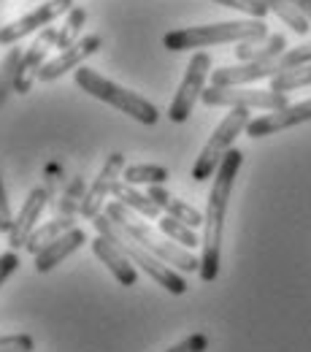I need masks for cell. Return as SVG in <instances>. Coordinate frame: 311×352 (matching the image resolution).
I'll return each instance as SVG.
<instances>
[{"label": "cell", "mask_w": 311, "mask_h": 352, "mask_svg": "<svg viewBox=\"0 0 311 352\" xmlns=\"http://www.w3.org/2000/svg\"><path fill=\"white\" fill-rule=\"evenodd\" d=\"M244 163V152L241 149H230L220 163L214 184L209 192V204H206V214H203V255H200V279L203 282H214L220 276V258H222V230H224V214H227V204H230V192H233V182L238 176V168Z\"/></svg>", "instance_id": "1"}, {"label": "cell", "mask_w": 311, "mask_h": 352, "mask_svg": "<svg viewBox=\"0 0 311 352\" xmlns=\"http://www.w3.org/2000/svg\"><path fill=\"white\" fill-rule=\"evenodd\" d=\"M268 25L263 19H233V22H217V25H195L165 33L163 46L171 52H187V49H203L217 44H244L266 38Z\"/></svg>", "instance_id": "2"}, {"label": "cell", "mask_w": 311, "mask_h": 352, "mask_svg": "<svg viewBox=\"0 0 311 352\" xmlns=\"http://www.w3.org/2000/svg\"><path fill=\"white\" fill-rule=\"evenodd\" d=\"M92 225H95V230H97L100 236H106L108 241H114V244H117L133 263L141 265V268H143L160 287H165V290L174 293V296H184V293H187V282H184V276H178L171 265L163 263V261H160L157 255H152L146 247H141L133 236H130L122 225H117L108 214L100 212L97 217H92Z\"/></svg>", "instance_id": "3"}, {"label": "cell", "mask_w": 311, "mask_h": 352, "mask_svg": "<svg viewBox=\"0 0 311 352\" xmlns=\"http://www.w3.org/2000/svg\"><path fill=\"white\" fill-rule=\"evenodd\" d=\"M106 214L111 217V220L117 222V225H122L130 236H133L135 241L141 244V247H146L152 255H157L163 263L174 265L178 271H187V274H192V271H200V258H195L192 255V250H187V247H181L176 241H163L146 222L135 220L133 209H128L125 204H119V201H111V204H106Z\"/></svg>", "instance_id": "4"}, {"label": "cell", "mask_w": 311, "mask_h": 352, "mask_svg": "<svg viewBox=\"0 0 311 352\" xmlns=\"http://www.w3.org/2000/svg\"><path fill=\"white\" fill-rule=\"evenodd\" d=\"M73 79H76V85L84 89L87 95L103 100V103H108V106H114L117 111L133 117L135 122H141V125H157L160 111H157V106H154L152 100H146L143 95H138L133 89L119 87L117 82L100 76L97 71L84 68V65L73 71Z\"/></svg>", "instance_id": "5"}, {"label": "cell", "mask_w": 311, "mask_h": 352, "mask_svg": "<svg viewBox=\"0 0 311 352\" xmlns=\"http://www.w3.org/2000/svg\"><path fill=\"white\" fill-rule=\"evenodd\" d=\"M249 109H233L222 122L217 125V131L211 133V138L206 141V146L200 149L195 166H192V179L195 182H206L217 174L220 163L224 160V155L233 149V141L238 138V133H246L249 125Z\"/></svg>", "instance_id": "6"}, {"label": "cell", "mask_w": 311, "mask_h": 352, "mask_svg": "<svg viewBox=\"0 0 311 352\" xmlns=\"http://www.w3.org/2000/svg\"><path fill=\"white\" fill-rule=\"evenodd\" d=\"M209 76H211V54L209 52H195L189 65H187V74H184V79L178 85L176 95H174V100L168 106V120L171 122L181 125V122L189 120L195 103L200 100V95L206 89V79Z\"/></svg>", "instance_id": "7"}, {"label": "cell", "mask_w": 311, "mask_h": 352, "mask_svg": "<svg viewBox=\"0 0 311 352\" xmlns=\"http://www.w3.org/2000/svg\"><path fill=\"white\" fill-rule=\"evenodd\" d=\"M200 100L206 106H230V109H263V111H276L284 109L287 92H276V89H244V87H211L203 89Z\"/></svg>", "instance_id": "8"}, {"label": "cell", "mask_w": 311, "mask_h": 352, "mask_svg": "<svg viewBox=\"0 0 311 352\" xmlns=\"http://www.w3.org/2000/svg\"><path fill=\"white\" fill-rule=\"evenodd\" d=\"M71 8H73V0H46V3H41L38 8H33L30 14L19 16L16 22L3 25V28H0V46L19 44L25 36L38 33V30L49 28L54 19L65 16Z\"/></svg>", "instance_id": "9"}, {"label": "cell", "mask_w": 311, "mask_h": 352, "mask_svg": "<svg viewBox=\"0 0 311 352\" xmlns=\"http://www.w3.org/2000/svg\"><path fill=\"white\" fill-rule=\"evenodd\" d=\"M122 171H125V155H122V152H111V155L106 157L100 174L95 176L92 187H89L87 192H84V198H82V206H79V214H82V217L92 220V217L100 214L106 198L114 192V184L119 182Z\"/></svg>", "instance_id": "10"}, {"label": "cell", "mask_w": 311, "mask_h": 352, "mask_svg": "<svg viewBox=\"0 0 311 352\" xmlns=\"http://www.w3.org/2000/svg\"><path fill=\"white\" fill-rule=\"evenodd\" d=\"M311 120V98L309 100H301V103H287L284 109H276V111H268L263 117L252 120L246 125V135L249 138H266L273 133H281L287 128H295V125H303Z\"/></svg>", "instance_id": "11"}, {"label": "cell", "mask_w": 311, "mask_h": 352, "mask_svg": "<svg viewBox=\"0 0 311 352\" xmlns=\"http://www.w3.org/2000/svg\"><path fill=\"white\" fill-rule=\"evenodd\" d=\"M100 46H103V38H100V36H84V38H79L73 46L62 49L57 57L46 60L44 65H41V71H38V82H54V79H60L62 74L82 68L84 60L92 57Z\"/></svg>", "instance_id": "12"}, {"label": "cell", "mask_w": 311, "mask_h": 352, "mask_svg": "<svg viewBox=\"0 0 311 352\" xmlns=\"http://www.w3.org/2000/svg\"><path fill=\"white\" fill-rule=\"evenodd\" d=\"M54 41H57V28L49 25V28H44L38 33V38L30 44V49L22 54V63H19V71H16V85H14V89L19 95L30 92L33 82H38V71H41V65L46 63V54L54 46Z\"/></svg>", "instance_id": "13"}, {"label": "cell", "mask_w": 311, "mask_h": 352, "mask_svg": "<svg viewBox=\"0 0 311 352\" xmlns=\"http://www.w3.org/2000/svg\"><path fill=\"white\" fill-rule=\"evenodd\" d=\"M46 204H49V192H46L44 187L30 190V195L25 198V204H22L16 220H14V225H11V230L5 233L11 250H19V247L27 244V239H30L33 230L38 228V220H41V214H44Z\"/></svg>", "instance_id": "14"}, {"label": "cell", "mask_w": 311, "mask_h": 352, "mask_svg": "<svg viewBox=\"0 0 311 352\" xmlns=\"http://www.w3.org/2000/svg\"><path fill=\"white\" fill-rule=\"evenodd\" d=\"M92 252H95L97 261L106 263V268L114 274V279H117L122 287H133L135 282H138V274H135L130 258H128L114 241H108L106 236L97 233V239H92Z\"/></svg>", "instance_id": "15"}, {"label": "cell", "mask_w": 311, "mask_h": 352, "mask_svg": "<svg viewBox=\"0 0 311 352\" xmlns=\"http://www.w3.org/2000/svg\"><path fill=\"white\" fill-rule=\"evenodd\" d=\"M84 241H87V233H84L82 228H71V230H68V233H62L60 239L49 241L38 255H33V258H36V261H33L36 271H38V274L51 271L54 265H60L65 258H71V255H73Z\"/></svg>", "instance_id": "16"}, {"label": "cell", "mask_w": 311, "mask_h": 352, "mask_svg": "<svg viewBox=\"0 0 311 352\" xmlns=\"http://www.w3.org/2000/svg\"><path fill=\"white\" fill-rule=\"evenodd\" d=\"M146 195H149L165 214L187 222L189 228H200V225H203V214H200L195 206H189V204H184L181 198H176L174 192H168L163 184H149V192H146Z\"/></svg>", "instance_id": "17"}, {"label": "cell", "mask_w": 311, "mask_h": 352, "mask_svg": "<svg viewBox=\"0 0 311 352\" xmlns=\"http://www.w3.org/2000/svg\"><path fill=\"white\" fill-rule=\"evenodd\" d=\"M111 198H117L119 204H125L128 209H133L135 214H141V217H146V220H160V217H163V209H160L149 195L138 192V190H135V184L117 182V184H114Z\"/></svg>", "instance_id": "18"}, {"label": "cell", "mask_w": 311, "mask_h": 352, "mask_svg": "<svg viewBox=\"0 0 311 352\" xmlns=\"http://www.w3.org/2000/svg\"><path fill=\"white\" fill-rule=\"evenodd\" d=\"M284 46L287 38L281 33H273L266 38H257V41H244V44L235 46V57L241 63H252V60H273L279 54H284Z\"/></svg>", "instance_id": "19"}, {"label": "cell", "mask_w": 311, "mask_h": 352, "mask_svg": "<svg viewBox=\"0 0 311 352\" xmlns=\"http://www.w3.org/2000/svg\"><path fill=\"white\" fill-rule=\"evenodd\" d=\"M73 217H76V214H57L54 220L44 222L41 228L33 230V236H30L27 244H25V250H27L30 255H38L49 241H54V239H60L62 233H68L71 228H76V225H73Z\"/></svg>", "instance_id": "20"}, {"label": "cell", "mask_w": 311, "mask_h": 352, "mask_svg": "<svg viewBox=\"0 0 311 352\" xmlns=\"http://www.w3.org/2000/svg\"><path fill=\"white\" fill-rule=\"evenodd\" d=\"M84 22H87V8H82V6H73V8L65 14L62 25L57 28V41H54V46L62 52V49H68V46L76 44V41H79V36H82V28H84Z\"/></svg>", "instance_id": "21"}, {"label": "cell", "mask_w": 311, "mask_h": 352, "mask_svg": "<svg viewBox=\"0 0 311 352\" xmlns=\"http://www.w3.org/2000/svg\"><path fill=\"white\" fill-rule=\"evenodd\" d=\"M263 3L268 6V11H273V14H276L292 33L306 36V33L311 30V22L295 8V6H292V3H290V0H263Z\"/></svg>", "instance_id": "22"}, {"label": "cell", "mask_w": 311, "mask_h": 352, "mask_svg": "<svg viewBox=\"0 0 311 352\" xmlns=\"http://www.w3.org/2000/svg\"><path fill=\"white\" fill-rule=\"evenodd\" d=\"M157 228H160L171 241H176V244L187 247V250H195V247L200 244V239H198L195 228H189L187 222L176 220V217H171V214H163V217L157 220Z\"/></svg>", "instance_id": "23"}, {"label": "cell", "mask_w": 311, "mask_h": 352, "mask_svg": "<svg viewBox=\"0 0 311 352\" xmlns=\"http://www.w3.org/2000/svg\"><path fill=\"white\" fill-rule=\"evenodd\" d=\"M168 168L163 166H149V163H141V166H125L122 179L128 184H163L168 182Z\"/></svg>", "instance_id": "24"}, {"label": "cell", "mask_w": 311, "mask_h": 352, "mask_svg": "<svg viewBox=\"0 0 311 352\" xmlns=\"http://www.w3.org/2000/svg\"><path fill=\"white\" fill-rule=\"evenodd\" d=\"M22 49L19 46H14L5 57H3V63H0V106L5 103V98H8V92L14 89L16 85V71H19V63H22Z\"/></svg>", "instance_id": "25"}, {"label": "cell", "mask_w": 311, "mask_h": 352, "mask_svg": "<svg viewBox=\"0 0 311 352\" xmlns=\"http://www.w3.org/2000/svg\"><path fill=\"white\" fill-rule=\"evenodd\" d=\"M311 85V63L301 65V68H292V71H284L279 76L270 79V89L276 92H292V89L309 87Z\"/></svg>", "instance_id": "26"}, {"label": "cell", "mask_w": 311, "mask_h": 352, "mask_svg": "<svg viewBox=\"0 0 311 352\" xmlns=\"http://www.w3.org/2000/svg\"><path fill=\"white\" fill-rule=\"evenodd\" d=\"M311 63V41L301 46H292V49H287L284 54H279L276 60H273V68H276V76L279 74H284V71H292V68H301V65H306Z\"/></svg>", "instance_id": "27"}, {"label": "cell", "mask_w": 311, "mask_h": 352, "mask_svg": "<svg viewBox=\"0 0 311 352\" xmlns=\"http://www.w3.org/2000/svg\"><path fill=\"white\" fill-rule=\"evenodd\" d=\"M211 3H220L224 8H235V11H241L252 19H263L268 14V6L263 0H211Z\"/></svg>", "instance_id": "28"}, {"label": "cell", "mask_w": 311, "mask_h": 352, "mask_svg": "<svg viewBox=\"0 0 311 352\" xmlns=\"http://www.w3.org/2000/svg\"><path fill=\"white\" fill-rule=\"evenodd\" d=\"M36 350V342L33 336L27 333H8V336H0V352H33Z\"/></svg>", "instance_id": "29"}, {"label": "cell", "mask_w": 311, "mask_h": 352, "mask_svg": "<svg viewBox=\"0 0 311 352\" xmlns=\"http://www.w3.org/2000/svg\"><path fill=\"white\" fill-rule=\"evenodd\" d=\"M209 350V336L206 333H192V336H187L184 342H178L174 344L171 350L165 352H206Z\"/></svg>", "instance_id": "30"}, {"label": "cell", "mask_w": 311, "mask_h": 352, "mask_svg": "<svg viewBox=\"0 0 311 352\" xmlns=\"http://www.w3.org/2000/svg\"><path fill=\"white\" fill-rule=\"evenodd\" d=\"M19 271V252L16 250H8L0 255V287L5 285L8 276H14Z\"/></svg>", "instance_id": "31"}, {"label": "cell", "mask_w": 311, "mask_h": 352, "mask_svg": "<svg viewBox=\"0 0 311 352\" xmlns=\"http://www.w3.org/2000/svg\"><path fill=\"white\" fill-rule=\"evenodd\" d=\"M14 225V214H11V204H8V195H5V184H3V176H0V233H8Z\"/></svg>", "instance_id": "32"}, {"label": "cell", "mask_w": 311, "mask_h": 352, "mask_svg": "<svg viewBox=\"0 0 311 352\" xmlns=\"http://www.w3.org/2000/svg\"><path fill=\"white\" fill-rule=\"evenodd\" d=\"M290 3H292V6H295V8L311 22V0H290Z\"/></svg>", "instance_id": "33"}]
</instances>
